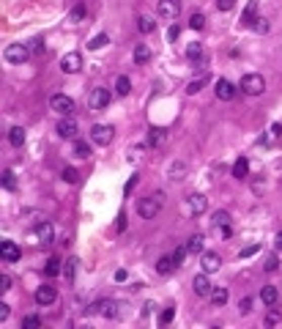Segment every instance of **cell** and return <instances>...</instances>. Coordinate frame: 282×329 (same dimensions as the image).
Instances as JSON below:
<instances>
[{
  "instance_id": "cell-4",
  "label": "cell",
  "mask_w": 282,
  "mask_h": 329,
  "mask_svg": "<svg viewBox=\"0 0 282 329\" xmlns=\"http://www.w3.org/2000/svg\"><path fill=\"white\" fill-rule=\"evenodd\" d=\"M112 137H115V129H112L110 124H93V129H91V143H96V145H110Z\"/></svg>"
},
{
  "instance_id": "cell-10",
  "label": "cell",
  "mask_w": 282,
  "mask_h": 329,
  "mask_svg": "<svg viewBox=\"0 0 282 329\" xmlns=\"http://www.w3.org/2000/svg\"><path fill=\"white\" fill-rule=\"evenodd\" d=\"M55 132H58V137H63V140H74L77 137V121L69 118V116H63L58 121Z\"/></svg>"
},
{
  "instance_id": "cell-5",
  "label": "cell",
  "mask_w": 282,
  "mask_h": 329,
  "mask_svg": "<svg viewBox=\"0 0 282 329\" xmlns=\"http://www.w3.org/2000/svg\"><path fill=\"white\" fill-rule=\"evenodd\" d=\"M118 302L115 299H99V302H93L91 305V313L93 315H104V318H118Z\"/></svg>"
},
{
  "instance_id": "cell-12",
  "label": "cell",
  "mask_w": 282,
  "mask_h": 329,
  "mask_svg": "<svg viewBox=\"0 0 282 329\" xmlns=\"http://www.w3.org/2000/svg\"><path fill=\"white\" fill-rule=\"evenodd\" d=\"M186 58L192 60L194 69H203V66H206V50H203V44H200V42L186 44Z\"/></svg>"
},
{
  "instance_id": "cell-11",
  "label": "cell",
  "mask_w": 282,
  "mask_h": 329,
  "mask_svg": "<svg viewBox=\"0 0 282 329\" xmlns=\"http://www.w3.org/2000/svg\"><path fill=\"white\" fill-rule=\"evenodd\" d=\"M60 69H63L66 75H77V71L83 69V55H79V52H66V55L60 58Z\"/></svg>"
},
{
  "instance_id": "cell-48",
  "label": "cell",
  "mask_w": 282,
  "mask_h": 329,
  "mask_svg": "<svg viewBox=\"0 0 282 329\" xmlns=\"http://www.w3.org/2000/svg\"><path fill=\"white\" fill-rule=\"evenodd\" d=\"M258 250H260V244H250V247H244V250H241L238 255H241V258H250V255H255Z\"/></svg>"
},
{
  "instance_id": "cell-56",
  "label": "cell",
  "mask_w": 282,
  "mask_h": 329,
  "mask_svg": "<svg viewBox=\"0 0 282 329\" xmlns=\"http://www.w3.org/2000/svg\"><path fill=\"white\" fill-rule=\"evenodd\" d=\"M124 280H126V269H118L115 272V283H124Z\"/></svg>"
},
{
  "instance_id": "cell-44",
  "label": "cell",
  "mask_w": 282,
  "mask_h": 329,
  "mask_svg": "<svg viewBox=\"0 0 282 329\" xmlns=\"http://www.w3.org/2000/svg\"><path fill=\"white\" fill-rule=\"evenodd\" d=\"M186 255H189V250H186V247H178V250L173 252V261H176V266L184 264V258H186Z\"/></svg>"
},
{
  "instance_id": "cell-51",
  "label": "cell",
  "mask_w": 282,
  "mask_h": 329,
  "mask_svg": "<svg viewBox=\"0 0 282 329\" xmlns=\"http://www.w3.org/2000/svg\"><path fill=\"white\" fill-rule=\"evenodd\" d=\"M9 315H11V307L6 305V302H0V321H6Z\"/></svg>"
},
{
  "instance_id": "cell-13",
  "label": "cell",
  "mask_w": 282,
  "mask_h": 329,
  "mask_svg": "<svg viewBox=\"0 0 282 329\" xmlns=\"http://www.w3.org/2000/svg\"><path fill=\"white\" fill-rule=\"evenodd\" d=\"M181 11V0H159L156 3V14L162 19H176Z\"/></svg>"
},
{
  "instance_id": "cell-37",
  "label": "cell",
  "mask_w": 282,
  "mask_h": 329,
  "mask_svg": "<svg viewBox=\"0 0 282 329\" xmlns=\"http://www.w3.org/2000/svg\"><path fill=\"white\" fill-rule=\"evenodd\" d=\"M189 28H192V30H203V28H206V17H203V14H192V17H189Z\"/></svg>"
},
{
  "instance_id": "cell-6",
  "label": "cell",
  "mask_w": 282,
  "mask_h": 329,
  "mask_svg": "<svg viewBox=\"0 0 282 329\" xmlns=\"http://www.w3.org/2000/svg\"><path fill=\"white\" fill-rule=\"evenodd\" d=\"M50 107H52L55 113H60V116H71V113L77 110V107H74V99L66 96V93H55V96L50 99Z\"/></svg>"
},
{
  "instance_id": "cell-46",
  "label": "cell",
  "mask_w": 282,
  "mask_h": 329,
  "mask_svg": "<svg viewBox=\"0 0 282 329\" xmlns=\"http://www.w3.org/2000/svg\"><path fill=\"white\" fill-rule=\"evenodd\" d=\"M268 28H271V25H268V19H266V17H258V22H255V30H258V33H268Z\"/></svg>"
},
{
  "instance_id": "cell-35",
  "label": "cell",
  "mask_w": 282,
  "mask_h": 329,
  "mask_svg": "<svg viewBox=\"0 0 282 329\" xmlns=\"http://www.w3.org/2000/svg\"><path fill=\"white\" fill-rule=\"evenodd\" d=\"M151 145H153V149H162V145H165V129H151Z\"/></svg>"
},
{
  "instance_id": "cell-42",
  "label": "cell",
  "mask_w": 282,
  "mask_h": 329,
  "mask_svg": "<svg viewBox=\"0 0 282 329\" xmlns=\"http://www.w3.org/2000/svg\"><path fill=\"white\" fill-rule=\"evenodd\" d=\"M184 170H186V165H184V162H176V165L170 167V178H173V181L184 178V176H181V173H184Z\"/></svg>"
},
{
  "instance_id": "cell-55",
  "label": "cell",
  "mask_w": 282,
  "mask_h": 329,
  "mask_svg": "<svg viewBox=\"0 0 282 329\" xmlns=\"http://www.w3.org/2000/svg\"><path fill=\"white\" fill-rule=\"evenodd\" d=\"M274 250H282V231L274 236Z\"/></svg>"
},
{
  "instance_id": "cell-23",
  "label": "cell",
  "mask_w": 282,
  "mask_h": 329,
  "mask_svg": "<svg viewBox=\"0 0 282 329\" xmlns=\"http://www.w3.org/2000/svg\"><path fill=\"white\" fill-rule=\"evenodd\" d=\"M247 173H250V159L247 157H238L236 165H233V178H247Z\"/></svg>"
},
{
  "instance_id": "cell-19",
  "label": "cell",
  "mask_w": 282,
  "mask_h": 329,
  "mask_svg": "<svg viewBox=\"0 0 282 329\" xmlns=\"http://www.w3.org/2000/svg\"><path fill=\"white\" fill-rule=\"evenodd\" d=\"M255 22H258V3H252L247 6L244 9V17H241V25H244V28H255Z\"/></svg>"
},
{
  "instance_id": "cell-34",
  "label": "cell",
  "mask_w": 282,
  "mask_h": 329,
  "mask_svg": "<svg viewBox=\"0 0 282 329\" xmlns=\"http://www.w3.org/2000/svg\"><path fill=\"white\" fill-rule=\"evenodd\" d=\"M137 28L143 33H153V30H156V22H153L151 17H137Z\"/></svg>"
},
{
  "instance_id": "cell-36",
  "label": "cell",
  "mask_w": 282,
  "mask_h": 329,
  "mask_svg": "<svg viewBox=\"0 0 282 329\" xmlns=\"http://www.w3.org/2000/svg\"><path fill=\"white\" fill-rule=\"evenodd\" d=\"M42 326V318L38 315H25L22 318V329H38Z\"/></svg>"
},
{
  "instance_id": "cell-57",
  "label": "cell",
  "mask_w": 282,
  "mask_h": 329,
  "mask_svg": "<svg viewBox=\"0 0 282 329\" xmlns=\"http://www.w3.org/2000/svg\"><path fill=\"white\" fill-rule=\"evenodd\" d=\"M134 184H137V176H134V178H129V184H126V190H124V192H126V195H129V192L134 190Z\"/></svg>"
},
{
  "instance_id": "cell-29",
  "label": "cell",
  "mask_w": 282,
  "mask_h": 329,
  "mask_svg": "<svg viewBox=\"0 0 282 329\" xmlns=\"http://www.w3.org/2000/svg\"><path fill=\"white\" fill-rule=\"evenodd\" d=\"M115 91H118V96H126V93L132 91V83H129V77H126V75L115 77Z\"/></svg>"
},
{
  "instance_id": "cell-3",
  "label": "cell",
  "mask_w": 282,
  "mask_h": 329,
  "mask_svg": "<svg viewBox=\"0 0 282 329\" xmlns=\"http://www.w3.org/2000/svg\"><path fill=\"white\" fill-rule=\"evenodd\" d=\"M206 206H208V198L200 192H192L189 198L184 200V211L189 214V217H200V214H206Z\"/></svg>"
},
{
  "instance_id": "cell-41",
  "label": "cell",
  "mask_w": 282,
  "mask_h": 329,
  "mask_svg": "<svg viewBox=\"0 0 282 329\" xmlns=\"http://www.w3.org/2000/svg\"><path fill=\"white\" fill-rule=\"evenodd\" d=\"M263 269H266V272H277V269H279V258H277V255H268L266 264H263Z\"/></svg>"
},
{
  "instance_id": "cell-21",
  "label": "cell",
  "mask_w": 282,
  "mask_h": 329,
  "mask_svg": "<svg viewBox=\"0 0 282 329\" xmlns=\"http://www.w3.org/2000/svg\"><path fill=\"white\" fill-rule=\"evenodd\" d=\"M260 299H263L266 307H274V305H277V299H279V291L274 285H263V288H260Z\"/></svg>"
},
{
  "instance_id": "cell-38",
  "label": "cell",
  "mask_w": 282,
  "mask_h": 329,
  "mask_svg": "<svg viewBox=\"0 0 282 329\" xmlns=\"http://www.w3.org/2000/svg\"><path fill=\"white\" fill-rule=\"evenodd\" d=\"M14 187H17V181H14V173H11V170H3V190H14Z\"/></svg>"
},
{
  "instance_id": "cell-45",
  "label": "cell",
  "mask_w": 282,
  "mask_h": 329,
  "mask_svg": "<svg viewBox=\"0 0 282 329\" xmlns=\"http://www.w3.org/2000/svg\"><path fill=\"white\" fill-rule=\"evenodd\" d=\"M250 310H252V297H244V299H241V305H238V313L247 315Z\"/></svg>"
},
{
  "instance_id": "cell-39",
  "label": "cell",
  "mask_w": 282,
  "mask_h": 329,
  "mask_svg": "<svg viewBox=\"0 0 282 329\" xmlns=\"http://www.w3.org/2000/svg\"><path fill=\"white\" fill-rule=\"evenodd\" d=\"M63 181H66V184H77V181H79V173L74 170V167H66V170H63Z\"/></svg>"
},
{
  "instance_id": "cell-9",
  "label": "cell",
  "mask_w": 282,
  "mask_h": 329,
  "mask_svg": "<svg viewBox=\"0 0 282 329\" xmlns=\"http://www.w3.org/2000/svg\"><path fill=\"white\" fill-rule=\"evenodd\" d=\"M107 104H110V91L107 88H93L88 93V107L91 110H104Z\"/></svg>"
},
{
  "instance_id": "cell-18",
  "label": "cell",
  "mask_w": 282,
  "mask_h": 329,
  "mask_svg": "<svg viewBox=\"0 0 282 329\" xmlns=\"http://www.w3.org/2000/svg\"><path fill=\"white\" fill-rule=\"evenodd\" d=\"M55 299H58V288L55 285H38V291H36L38 305H52Z\"/></svg>"
},
{
  "instance_id": "cell-49",
  "label": "cell",
  "mask_w": 282,
  "mask_h": 329,
  "mask_svg": "<svg viewBox=\"0 0 282 329\" xmlns=\"http://www.w3.org/2000/svg\"><path fill=\"white\" fill-rule=\"evenodd\" d=\"M178 33H181L178 25H170V30H167V42H176V39H178Z\"/></svg>"
},
{
  "instance_id": "cell-31",
  "label": "cell",
  "mask_w": 282,
  "mask_h": 329,
  "mask_svg": "<svg viewBox=\"0 0 282 329\" xmlns=\"http://www.w3.org/2000/svg\"><path fill=\"white\" fill-rule=\"evenodd\" d=\"M211 225H214V231H217V228H227V225H230V214H227V211H214Z\"/></svg>"
},
{
  "instance_id": "cell-22",
  "label": "cell",
  "mask_w": 282,
  "mask_h": 329,
  "mask_svg": "<svg viewBox=\"0 0 282 329\" xmlns=\"http://www.w3.org/2000/svg\"><path fill=\"white\" fill-rule=\"evenodd\" d=\"M186 250L192 255H203L206 252V239L200 236V233H194V236H189V241H186Z\"/></svg>"
},
{
  "instance_id": "cell-1",
  "label": "cell",
  "mask_w": 282,
  "mask_h": 329,
  "mask_svg": "<svg viewBox=\"0 0 282 329\" xmlns=\"http://www.w3.org/2000/svg\"><path fill=\"white\" fill-rule=\"evenodd\" d=\"M162 206H165V192H153V195H148V198H140L137 214L143 220H153L159 211H162Z\"/></svg>"
},
{
  "instance_id": "cell-26",
  "label": "cell",
  "mask_w": 282,
  "mask_h": 329,
  "mask_svg": "<svg viewBox=\"0 0 282 329\" xmlns=\"http://www.w3.org/2000/svg\"><path fill=\"white\" fill-rule=\"evenodd\" d=\"M9 143L14 145V149H19V145L25 143V129L22 126H11L9 129Z\"/></svg>"
},
{
  "instance_id": "cell-47",
  "label": "cell",
  "mask_w": 282,
  "mask_h": 329,
  "mask_svg": "<svg viewBox=\"0 0 282 329\" xmlns=\"http://www.w3.org/2000/svg\"><path fill=\"white\" fill-rule=\"evenodd\" d=\"M83 17H85V9H83V6H77V9L69 14V19H71V22H79V19H83Z\"/></svg>"
},
{
  "instance_id": "cell-30",
  "label": "cell",
  "mask_w": 282,
  "mask_h": 329,
  "mask_svg": "<svg viewBox=\"0 0 282 329\" xmlns=\"http://www.w3.org/2000/svg\"><path fill=\"white\" fill-rule=\"evenodd\" d=\"M227 299H230V291H227V288L219 285V288H214V291H211V302H214V305H225Z\"/></svg>"
},
{
  "instance_id": "cell-14",
  "label": "cell",
  "mask_w": 282,
  "mask_h": 329,
  "mask_svg": "<svg viewBox=\"0 0 282 329\" xmlns=\"http://www.w3.org/2000/svg\"><path fill=\"white\" fill-rule=\"evenodd\" d=\"M192 291L197 294V297H211L214 285H211V280H208V272H200L197 277L192 280Z\"/></svg>"
},
{
  "instance_id": "cell-28",
  "label": "cell",
  "mask_w": 282,
  "mask_h": 329,
  "mask_svg": "<svg viewBox=\"0 0 282 329\" xmlns=\"http://www.w3.org/2000/svg\"><path fill=\"white\" fill-rule=\"evenodd\" d=\"M60 272H63V264H60L58 258H50V261H47V266H44V274H47V277H58Z\"/></svg>"
},
{
  "instance_id": "cell-27",
  "label": "cell",
  "mask_w": 282,
  "mask_h": 329,
  "mask_svg": "<svg viewBox=\"0 0 282 329\" xmlns=\"http://www.w3.org/2000/svg\"><path fill=\"white\" fill-rule=\"evenodd\" d=\"M77 264H79L77 258H69V261L63 264V277L69 280V283H74V277H77Z\"/></svg>"
},
{
  "instance_id": "cell-20",
  "label": "cell",
  "mask_w": 282,
  "mask_h": 329,
  "mask_svg": "<svg viewBox=\"0 0 282 329\" xmlns=\"http://www.w3.org/2000/svg\"><path fill=\"white\" fill-rule=\"evenodd\" d=\"M279 140H282V124H271L266 129V135H263V143L266 145H277Z\"/></svg>"
},
{
  "instance_id": "cell-33",
  "label": "cell",
  "mask_w": 282,
  "mask_h": 329,
  "mask_svg": "<svg viewBox=\"0 0 282 329\" xmlns=\"http://www.w3.org/2000/svg\"><path fill=\"white\" fill-rule=\"evenodd\" d=\"M107 42H110V36H107V33H99V36H93L88 42V50H102V47H107Z\"/></svg>"
},
{
  "instance_id": "cell-7",
  "label": "cell",
  "mask_w": 282,
  "mask_h": 329,
  "mask_svg": "<svg viewBox=\"0 0 282 329\" xmlns=\"http://www.w3.org/2000/svg\"><path fill=\"white\" fill-rule=\"evenodd\" d=\"M3 58L9 60V63H25V60L30 58V50L28 44H9L3 52Z\"/></svg>"
},
{
  "instance_id": "cell-2",
  "label": "cell",
  "mask_w": 282,
  "mask_h": 329,
  "mask_svg": "<svg viewBox=\"0 0 282 329\" xmlns=\"http://www.w3.org/2000/svg\"><path fill=\"white\" fill-rule=\"evenodd\" d=\"M238 88L244 91L247 96H260V93L266 91V80H263V75H255V71H250V75L241 77Z\"/></svg>"
},
{
  "instance_id": "cell-24",
  "label": "cell",
  "mask_w": 282,
  "mask_h": 329,
  "mask_svg": "<svg viewBox=\"0 0 282 329\" xmlns=\"http://www.w3.org/2000/svg\"><path fill=\"white\" fill-rule=\"evenodd\" d=\"M176 269V261H173V255H162V258L156 261V272L159 274H170Z\"/></svg>"
},
{
  "instance_id": "cell-53",
  "label": "cell",
  "mask_w": 282,
  "mask_h": 329,
  "mask_svg": "<svg viewBox=\"0 0 282 329\" xmlns=\"http://www.w3.org/2000/svg\"><path fill=\"white\" fill-rule=\"evenodd\" d=\"M143 149H145V145H134V149L129 151V159H132V162H137V157L143 154Z\"/></svg>"
},
{
  "instance_id": "cell-8",
  "label": "cell",
  "mask_w": 282,
  "mask_h": 329,
  "mask_svg": "<svg viewBox=\"0 0 282 329\" xmlns=\"http://www.w3.org/2000/svg\"><path fill=\"white\" fill-rule=\"evenodd\" d=\"M55 239V225L52 223H38L36 228H33V241H36V244H50V241Z\"/></svg>"
},
{
  "instance_id": "cell-54",
  "label": "cell",
  "mask_w": 282,
  "mask_h": 329,
  "mask_svg": "<svg viewBox=\"0 0 282 329\" xmlns=\"http://www.w3.org/2000/svg\"><path fill=\"white\" fill-rule=\"evenodd\" d=\"M0 288H3V291H9V288H11V277H9V274L0 277Z\"/></svg>"
},
{
  "instance_id": "cell-52",
  "label": "cell",
  "mask_w": 282,
  "mask_h": 329,
  "mask_svg": "<svg viewBox=\"0 0 282 329\" xmlns=\"http://www.w3.org/2000/svg\"><path fill=\"white\" fill-rule=\"evenodd\" d=\"M217 9L219 11H230L233 9V0H217Z\"/></svg>"
},
{
  "instance_id": "cell-15",
  "label": "cell",
  "mask_w": 282,
  "mask_h": 329,
  "mask_svg": "<svg viewBox=\"0 0 282 329\" xmlns=\"http://www.w3.org/2000/svg\"><path fill=\"white\" fill-rule=\"evenodd\" d=\"M200 266H203V272H208V274L219 272V266H222V255H219V252H203V255H200Z\"/></svg>"
},
{
  "instance_id": "cell-16",
  "label": "cell",
  "mask_w": 282,
  "mask_h": 329,
  "mask_svg": "<svg viewBox=\"0 0 282 329\" xmlns=\"http://www.w3.org/2000/svg\"><path fill=\"white\" fill-rule=\"evenodd\" d=\"M233 96H236V85H233L227 77H219V80H217V99H222V102H230Z\"/></svg>"
},
{
  "instance_id": "cell-40",
  "label": "cell",
  "mask_w": 282,
  "mask_h": 329,
  "mask_svg": "<svg viewBox=\"0 0 282 329\" xmlns=\"http://www.w3.org/2000/svg\"><path fill=\"white\" fill-rule=\"evenodd\" d=\"M203 85H206V75H203V77H197V80H192V83L186 85V93H197L200 88H203Z\"/></svg>"
},
{
  "instance_id": "cell-50",
  "label": "cell",
  "mask_w": 282,
  "mask_h": 329,
  "mask_svg": "<svg viewBox=\"0 0 282 329\" xmlns=\"http://www.w3.org/2000/svg\"><path fill=\"white\" fill-rule=\"evenodd\" d=\"M173 315H176V313H173V307H167V310H165L162 315H159V321H162V324H170V321H173Z\"/></svg>"
},
{
  "instance_id": "cell-43",
  "label": "cell",
  "mask_w": 282,
  "mask_h": 329,
  "mask_svg": "<svg viewBox=\"0 0 282 329\" xmlns=\"http://www.w3.org/2000/svg\"><path fill=\"white\" fill-rule=\"evenodd\" d=\"M263 324H266V326H277V324H279V313H277V310H268V315L263 318Z\"/></svg>"
},
{
  "instance_id": "cell-32",
  "label": "cell",
  "mask_w": 282,
  "mask_h": 329,
  "mask_svg": "<svg viewBox=\"0 0 282 329\" xmlns=\"http://www.w3.org/2000/svg\"><path fill=\"white\" fill-rule=\"evenodd\" d=\"M74 157L77 159H88L91 157V145L83 143V140H74Z\"/></svg>"
},
{
  "instance_id": "cell-25",
  "label": "cell",
  "mask_w": 282,
  "mask_h": 329,
  "mask_svg": "<svg viewBox=\"0 0 282 329\" xmlns=\"http://www.w3.org/2000/svg\"><path fill=\"white\" fill-rule=\"evenodd\" d=\"M148 60H151V47L148 44L134 47V63H148Z\"/></svg>"
},
{
  "instance_id": "cell-17",
  "label": "cell",
  "mask_w": 282,
  "mask_h": 329,
  "mask_svg": "<svg viewBox=\"0 0 282 329\" xmlns=\"http://www.w3.org/2000/svg\"><path fill=\"white\" fill-rule=\"evenodd\" d=\"M19 255H22V252H19V247L14 244V241H9V239H6L3 244H0V258H3L6 264H17V261H19Z\"/></svg>"
}]
</instances>
